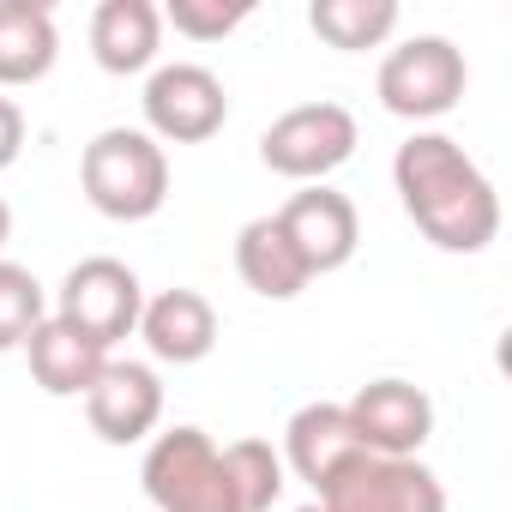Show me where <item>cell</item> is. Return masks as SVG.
I'll return each mask as SVG.
<instances>
[{
  "label": "cell",
  "instance_id": "cell-1",
  "mask_svg": "<svg viewBox=\"0 0 512 512\" xmlns=\"http://www.w3.org/2000/svg\"><path fill=\"white\" fill-rule=\"evenodd\" d=\"M392 187L404 217L440 253H482L500 235V193L482 163L446 133H410L392 157Z\"/></svg>",
  "mask_w": 512,
  "mask_h": 512
},
{
  "label": "cell",
  "instance_id": "cell-2",
  "mask_svg": "<svg viewBox=\"0 0 512 512\" xmlns=\"http://www.w3.org/2000/svg\"><path fill=\"white\" fill-rule=\"evenodd\" d=\"M79 187L109 223H145L169 199V151L145 127H103L79 157Z\"/></svg>",
  "mask_w": 512,
  "mask_h": 512
},
{
  "label": "cell",
  "instance_id": "cell-3",
  "mask_svg": "<svg viewBox=\"0 0 512 512\" xmlns=\"http://www.w3.org/2000/svg\"><path fill=\"white\" fill-rule=\"evenodd\" d=\"M464 85H470V67H464V49L452 37H410L398 49H386L380 61V109L398 115V121H440L464 103Z\"/></svg>",
  "mask_w": 512,
  "mask_h": 512
},
{
  "label": "cell",
  "instance_id": "cell-4",
  "mask_svg": "<svg viewBox=\"0 0 512 512\" xmlns=\"http://www.w3.org/2000/svg\"><path fill=\"white\" fill-rule=\"evenodd\" d=\"M139 482H145L157 512H235L229 476H223V446L187 422L169 434H151Z\"/></svg>",
  "mask_w": 512,
  "mask_h": 512
},
{
  "label": "cell",
  "instance_id": "cell-5",
  "mask_svg": "<svg viewBox=\"0 0 512 512\" xmlns=\"http://www.w3.org/2000/svg\"><path fill=\"white\" fill-rule=\"evenodd\" d=\"M356 145H362V127L344 103H296L260 133V163L284 181L320 187L356 157Z\"/></svg>",
  "mask_w": 512,
  "mask_h": 512
},
{
  "label": "cell",
  "instance_id": "cell-6",
  "mask_svg": "<svg viewBox=\"0 0 512 512\" xmlns=\"http://www.w3.org/2000/svg\"><path fill=\"white\" fill-rule=\"evenodd\" d=\"M55 314L85 332L97 350H115L121 338L139 332V314H145V284L127 260L115 253H91L79 260L67 278H61V296H55Z\"/></svg>",
  "mask_w": 512,
  "mask_h": 512
},
{
  "label": "cell",
  "instance_id": "cell-7",
  "mask_svg": "<svg viewBox=\"0 0 512 512\" xmlns=\"http://www.w3.org/2000/svg\"><path fill=\"white\" fill-rule=\"evenodd\" d=\"M145 133L157 145H205L229 121V91L199 61H169L145 79Z\"/></svg>",
  "mask_w": 512,
  "mask_h": 512
},
{
  "label": "cell",
  "instance_id": "cell-8",
  "mask_svg": "<svg viewBox=\"0 0 512 512\" xmlns=\"http://www.w3.org/2000/svg\"><path fill=\"white\" fill-rule=\"evenodd\" d=\"M326 512H446V482L422 458H356L314 494Z\"/></svg>",
  "mask_w": 512,
  "mask_h": 512
},
{
  "label": "cell",
  "instance_id": "cell-9",
  "mask_svg": "<svg viewBox=\"0 0 512 512\" xmlns=\"http://www.w3.org/2000/svg\"><path fill=\"white\" fill-rule=\"evenodd\" d=\"M272 217H278V229L290 235V247H296V260L308 266V278L344 272V266L356 260V247H362V217H356L350 193H338V187H326V181L290 193Z\"/></svg>",
  "mask_w": 512,
  "mask_h": 512
},
{
  "label": "cell",
  "instance_id": "cell-10",
  "mask_svg": "<svg viewBox=\"0 0 512 512\" xmlns=\"http://www.w3.org/2000/svg\"><path fill=\"white\" fill-rule=\"evenodd\" d=\"M344 410H350L356 440L374 458H422V446L434 434V398L416 380H398V374L356 386V398Z\"/></svg>",
  "mask_w": 512,
  "mask_h": 512
},
{
  "label": "cell",
  "instance_id": "cell-11",
  "mask_svg": "<svg viewBox=\"0 0 512 512\" xmlns=\"http://www.w3.org/2000/svg\"><path fill=\"white\" fill-rule=\"evenodd\" d=\"M85 422L109 446H139L163 422V380L151 362H103L97 386L85 392Z\"/></svg>",
  "mask_w": 512,
  "mask_h": 512
},
{
  "label": "cell",
  "instance_id": "cell-12",
  "mask_svg": "<svg viewBox=\"0 0 512 512\" xmlns=\"http://www.w3.org/2000/svg\"><path fill=\"white\" fill-rule=\"evenodd\" d=\"M284 470H296L314 494L332 482V476H344L356 458H368V446L356 440V428H350V410L344 404H302L296 416H290V428H284Z\"/></svg>",
  "mask_w": 512,
  "mask_h": 512
},
{
  "label": "cell",
  "instance_id": "cell-13",
  "mask_svg": "<svg viewBox=\"0 0 512 512\" xmlns=\"http://www.w3.org/2000/svg\"><path fill=\"white\" fill-rule=\"evenodd\" d=\"M139 338L157 362L169 368H193L217 350V308L199 296V290H163V296H145V314H139Z\"/></svg>",
  "mask_w": 512,
  "mask_h": 512
},
{
  "label": "cell",
  "instance_id": "cell-14",
  "mask_svg": "<svg viewBox=\"0 0 512 512\" xmlns=\"http://www.w3.org/2000/svg\"><path fill=\"white\" fill-rule=\"evenodd\" d=\"M163 49V7L157 0H103L91 13V61L115 79L145 73Z\"/></svg>",
  "mask_w": 512,
  "mask_h": 512
},
{
  "label": "cell",
  "instance_id": "cell-15",
  "mask_svg": "<svg viewBox=\"0 0 512 512\" xmlns=\"http://www.w3.org/2000/svg\"><path fill=\"white\" fill-rule=\"evenodd\" d=\"M25 356H31V380L49 392V398H85L109 362V350H97L85 332H73L61 314H49L31 338H25Z\"/></svg>",
  "mask_w": 512,
  "mask_h": 512
},
{
  "label": "cell",
  "instance_id": "cell-16",
  "mask_svg": "<svg viewBox=\"0 0 512 512\" xmlns=\"http://www.w3.org/2000/svg\"><path fill=\"white\" fill-rule=\"evenodd\" d=\"M55 61H61L55 13L37 7V0H0V91L49 79Z\"/></svg>",
  "mask_w": 512,
  "mask_h": 512
},
{
  "label": "cell",
  "instance_id": "cell-17",
  "mask_svg": "<svg viewBox=\"0 0 512 512\" xmlns=\"http://www.w3.org/2000/svg\"><path fill=\"white\" fill-rule=\"evenodd\" d=\"M235 272H241V284H247L253 296H266V302H296V296L314 284L308 266L296 260L290 235L278 229V217L241 223V235H235Z\"/></svg>",
  "mask_w": 512,
  "mask_h": 512
},
{
  "label": "cell",
  "instance_id": "cell-18",
  "mask_svg": "<svg viewBox=\"0 0 512 512\" xmlns=\"http://www.w3.org/2000/svg\"><path fill=\"white\" fill-rule=\"evenodd\" d=\"M308 25L326 49L362 55V49H380L398 31V0H314Z\"/></svg>",
  "mask_w": 512,
  "mask_h": 512
},
{
  "label": "cell",
  "instance_id": "cell-19",
  "mask_svg": "<svg viewBox=\"0 0 512 512\" xmlns=\"http://www.w3.org/2000/svg\"><path fill=\"white\" fill-rule=\"evenodd\" d=\"M223 476H229L235 512H272L284 500V488H290V470H284L278 446L272 440H253V434L223 446Z\"/></svg>",
  "mask_w": 512,
  "mask_h": 512
},
{
  "label": "cell",
  "instance_id": "cell-20",
  "mask_svg": "<svg viewBox=\"0 0 512 512\" xmlns=\"http://www.w3.org/2000/svg\"><path fill=\"white\" fill-rule=\"evenodd\" d=\"M49 320V296L37 272L0 260V350H25V338Z\"/></svg>",
  "mask_w": 512,
  "mask_h": 512
},
{
  "label": "cell",
  "instance_id": "cell-21",
  "mask_svg": "<svg viewBox=\"0 0 512 512\" xmlns=\"http://www.w3.org/2000/svg\"><path fill=\"white\" fill-rule=\"evenodd\" d=\"M253 19V0H169L163 7V25H175V37L187 43H223L229 31H241Z\"/></svg>",
  "mask_w": 512,
  "mask_h": 512
},
{
  "label": "cell",
  "instance_id": "cell-22",
  "mask_svg": "<svg viewBox=\"0 0 512 512\" xmlns=\"http://www.w3.org/2000/svg\"><path fill=\"white\" fill-rule=\"evenodd\" d=\"M25 151V109L13 97H0V175H7Z\"/></svg>",
  "mask_w": 512,
  "mask_h": 512
},
{
  "label": "cell",
  "instance_id": "cell-23",
  "mask_svg": "<svg viewBox=\"0 0 512 512\" xmlns=\"http://www.w3.org/2000/svg\"><path fill=\"white\" fill-rule=\"evenodd\" d=\"M7 241H13V205L0 199V247H7Z\"/></svg>",
  "mask_w": 512,
  "mask_h": 512
},
{
  "label": "cell",
  "instance_id": "cell-24",
  "mask_svg": "<svg viewBox=\"0 0 512 512\" xmlns=\"http://www.w3.org/2000/svg\"><path fill=\"white\" fill-rule=\"evenodd\" d=\"M296 512H326V506H320V500H308V506H296Z\"/></svg>",
  "mask_w": 512,
  "mask_h": 512
}]
</instances>
